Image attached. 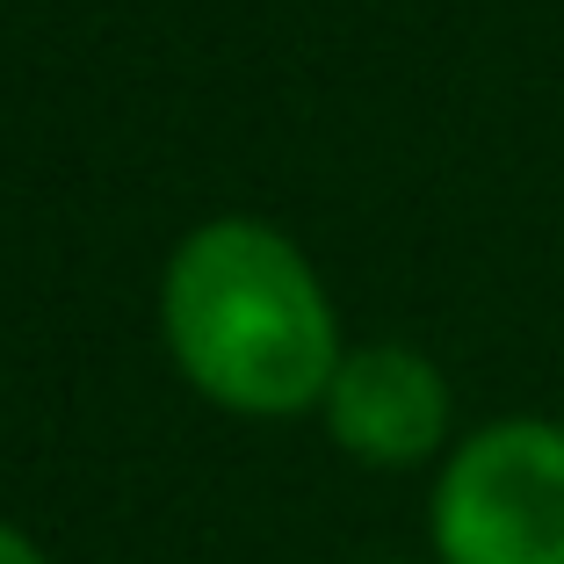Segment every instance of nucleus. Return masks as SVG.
Returning <instances> with one entry per match:
<instances>
[{"label":"nucleus","mask_w":564,"mask_h":564,"mask_svg":"<svg viewBox=\"0 0 564 564\" xmlns=\"http://www.w3.org/2000/svg\"><path fill=\"white\" fill-rule=\"evenodd\" d=\"M160 318L182 377L232 413H304L348 362L312 261L253 217H217L174 247Z\"/></svg>","instance_id":"nucleus-1"},{"label":"nucleus","mask_w":564,"mask_h":564,"mask_svg":"<svg viewBox=\"0 0 564 564\" xmlns=\"http://www.w3.org/2000/svg\"><path fill=\"white\" fill-rule=\"evenodd\" d=\"M442 564H564V427L492 420L434 478Z\"/></svg>","instance_id":"nucleus-2"},{"label":"nucleus","mask_w":564,"mask_h":564,"mask_svg":"<svg viewBox=\"0 0 564 564\" xmlns=\"http://www.w3.org/2000/svg\"><path fill=\"white\" fill-rule=\"evenodd\" d=\"M326 427L348 456L377 470L427 464L448 442V383L413 348H362L340 362L326 391Z\"/></svg>","instance_id":"nucleus-3"},{"label":"nucleus","mask_w":564,"mask_h":564,"mask_svg":"<svg viewBox=\"0 0 564 564\" xmlns=\"http://www.w3.org/2000/svg\"><path fill=\"white\" fill-rule=\"evenodd\" d=\"M0 564H44V550H36L22 529H8V521H0Z\"/></svg>","instance_id":"nucleus-4"}]
</instances>
